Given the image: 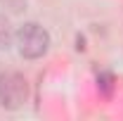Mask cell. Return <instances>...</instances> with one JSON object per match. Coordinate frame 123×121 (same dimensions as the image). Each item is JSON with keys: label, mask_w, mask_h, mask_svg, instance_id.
<instances>
[{"label": "cell", "mask_w": 123, "mask_h": 121, "mask_svg": "<svg viewBox=\"0 0 123 121\" xmlns=\"http://www.w3.org/2000/svg\"><path fill=\"white\" fill-rule=\"evenodd\" d=\"M14 40L19 52L26 60H38L50 50V33L36 21H26L24 26H19V31L14 33Z\"/></svg>", "instance_id": "obj_1"}, {"label": "cell", "mask_w": 123, "mask_h": 121, "mask_svg": "<svg viewBox=\"0 0 123 121\" xmlns=\"http://www.w3.org/2000/svg\"><path fill=\"white\" fill-rule=\"evenodd\" d=\"M29 100V83L17 71L0 74V107L5 109H19Z\"/></svg>", "instance_id": "obj_2"}, {"label": "cell", "mask_w": 123, "mask_h": 121, "mask_svg": "<svg viewBox=\"0 0 123 121\" xmlns=\"http://www.w3.org/2000/svg\"><path fill=\"white\" fill-rule=\"evenodd\" d=\"M14 40V31H12V24L5 14H0V50H7Z\"/></svg>", "instance_id": "obj_3"}, {"label": "cell", "mask_w": 123, "mask_h": 121, "mask_svg": "<svg viewBox=\"0 0 123 121\" xmlns=\"http://www.w3.org/2000/svg\"><path fill=\"white\" fill-rule=\"evenodd\" d=\"M97 88L102 95H111L114 93V76L109 74V71H102V74L97 76Z\"/></svg>", "instance_id": "obj_4"}]
</instances>
